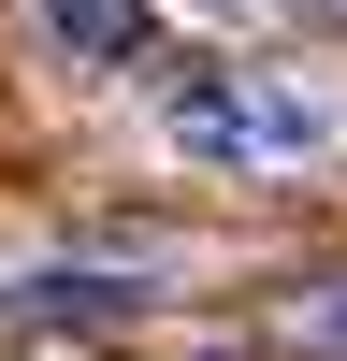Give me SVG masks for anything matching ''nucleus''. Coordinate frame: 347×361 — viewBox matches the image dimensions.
<instances>
[{"instance_id": "1", "label": "nucleus", "mask_w": 347, "mask_h": 361, "mask_svg": "<svg viewBox=\"0 0 347 361\" xmlns=\"http://www.w3.org/2000/svg\"><path fill=\"white\" fill-rule=\"evenodd\" d=\"M145 116H159V145L188 173H304V159L347 145L333 87L289 73V58H188V73H159Z\"/></svg>"}, {"instance_id": "2", "label": "nucleus", "mask_w": 347, "mask_h": 361, "mask_svg": "<svg viewBox=\"0 0 347 361\" xmlns=\"http://www.w3.org/2000/svg\"><path fill=\"white\" fill-rule=\"evenodd\" d=\"M29 15H44V44L73 73H130L145 58V0H29Z\"/></svg>"}, {"instance_id": "3", "label": "nucleus", "mask_w": 347, "mask_h": 361, "mask_svg": "<svg viewBox=\"0 0 347 361\" xmlns=\"http://www.w3.org/2000/svg\"><path fill=\"white\" fill-rule=\"evenodd\" d=\"M289 347H318V361H347V275H318V289H289Z\"/></svg>"}, {"instance_id": "4", "label": "nucleus", "mask_w": 347, "mask_h": 361, "mask_svg": "<svg viewBox=\"0 0 347 361\" xmlns=\"http://www.w3.org/2000/svg\"><path fill=\"white\" fill-rule=\"evenodd\" d=\"M174 15H202V29H246V15H260V0H174Z\"/></svg>"}, {"instance_id": "5", "label": "nucleus", "mask_w": 347, "mask_h": 361, "mask_svg": "<svg viewBox=\"0 0 347 361\" xmlns=\"http://www.w3.org/2000/svg\"><path fill=\"white\" fill-rule=\"evenodd\" d=\"M318 15H347V0H318Z\"/></svg>"}]
</instances>
